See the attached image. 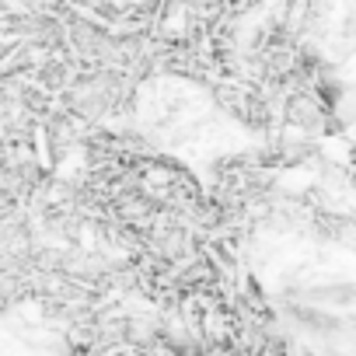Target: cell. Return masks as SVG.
I'll return each instance as SVG.
<instances>
[{
    "instance_id": "cell-1",
    "label": "cell",
    "mask_w": 356,
    "mask_h": 356,
    "mask_svg": "<svg viewBox=\"0 0 356 356\" xmlns=\"http://www.w3.org/2000/svg\"><path fill=\"white\" fill-rule=\"evenodd\" d=\"M67 356H88V353H67Z\"/></svg>"
}]
</instances>
